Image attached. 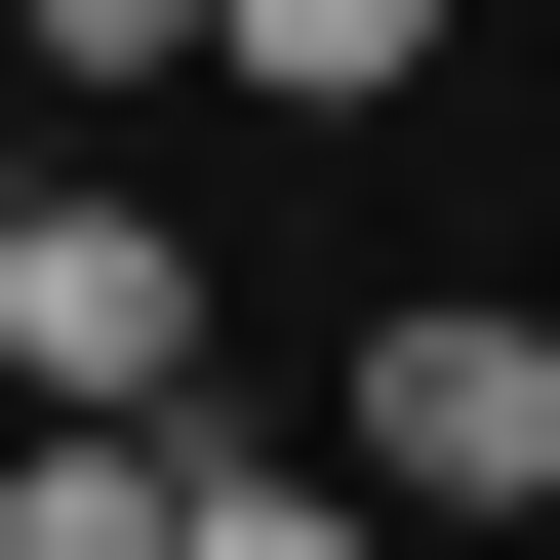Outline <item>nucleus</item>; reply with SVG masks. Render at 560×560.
Masks as SVG:
<instances>
[{
	"mask_svg": "<svg viewBox=\"0 0 560 560\" xmlns=\"http://www.w3.org/2000/svg\"><path fill=\"white\" fill-rule=\"evenodd\" d=\"M0 400H81V441H200V241L120 161H0Z\"/></svg>",
	"mask_w": 560,
	"mask_h": 560,
	"instance_id": "f257e3e1",
	"label": "nucleus"
},
{
	"mask_svg": "<svg viewBox=\"0 0 560 560\" xmlns=\"http://www.w3.org/2000/svg\"><path fill=\"white\" fill-rule=\"evenodd\" d=\"M361 521H560V320H361Z\"/></svg>",
	"mask_w": 560,
	"mask_h": 560,
	"instance_id": "f03ea898",
	"label": "nucleus"
},
{
	"mask_svg": "<svg viewBox=\"0 0 560 560\" xmlns=\"http://www.w3.org/2000/svg\"><path fill=\"white\" fill-rule=\"evenodd\" d=\"M200 521V441H81V400H0V560H161Z\"/></svg>",
	"mask_w": 560,
	"mask_h": 560,
	"instance_id": "7ed1b4c3",
	"label": "nucleus"
},
{
	"mask_svg": "<svg viewBox=\"0 0 560 560\" xmlns=\"http://www.w3.org/2000/svg\"><path fill=\"white\" fill-rule=\"evenodd\" d=\"M200 81L241 120H361V81H441V0H200Z\"/></svg>",
	"mask_w": 560,
	"mask_h": 560,
	"instance_id": "20e7f679",
	"label": "nucleus"
},
{
	"mask_svg": "<svg viewBox=\"0 0 560 560\" xmlns=\"http://www.w3.org/2000/svg\"><path fill=\"white\" fill-rule=\"evenodd\" d=\"M161 560H400V521H361V441H200V521H161Z\"/></svg>",
	"mask_w": 560,
	"mask_h": 560,
	"instance_id": "39448f33",
	"label": "nucleus"
},
{
	"mask_svg": "<svg viewBox=\"0 0 560 560\" xmlns=\"http://www.w3.org/2000/svg\"><path fill=\"white\" fill-rule=\"evenodd\" d=\"M0 81H200V0H0Z\"/></svg>",
	"mask_w": 560,
	"mask_h": 560,
	"instance_id": "423d86ee",
	"label": "nucleus"
},
{
	"mask_svg": "<svg viewBox=\"0 0 560 560\" xmlns=\"http://www.w3.org/2000/svg\"><path fill=\"white\" fill-rule=\"evenodd\" d=\"M0 161H40V120H0Z\"/></svg>",
	"mask_w": 560,
	"mask_h": 560,
	"instance_id": "0eeeda50",
	"label": "nucleus"
},
{
	"mask_svg": "<svg viewBox=\"0 0 560 560\" xmlns=\"http://www.w3.org/2000/svg\"><path fill=\"white\" fill-rule=\"evenodd\" d=\"M521 560H560V521H521Z\"/></svg>",
	"mask_w": 560,
	"mask_h": 560,
	"instance_id": "6e6552de",
	"label": "nucleus"
}]
</instances>
